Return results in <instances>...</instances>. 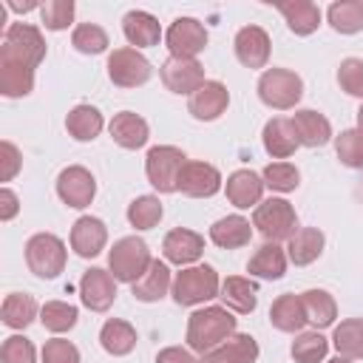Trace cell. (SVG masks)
Masks as SVG:
<instances>
[{"label": "cell", "mask_w": 363, "mask_h": 363, "mask_svg": "<svg viewBox=\"0 0 363 363\" xmlns=\"http://www.w3.org/2000/svg\"><path fill=\"white\" fill-rule=\"evenodd\" d=\"M45 60V37L31 23H11L0 45V94L9 99L34 91L37 65Z\"/></svg>", "instance_id": "6da1fadb"}, {"label": "cell", "mask_w": 363, "mask_h": 363, "mask_svg": "<svg viewBox=\"0 0 363 363\" xmlns=\"http://www.w3.org/2000/svg\"><path fill=\"white\" fill-rule=\"evenodd\" d=\"M235 335V318L227 306H204L196 309L187 318V346L190 352L207 354L216 346H221L224 340H230Z\"/></svg>", "instance_id": "7a4b0ae2"}, {"label": "cell", "mask_w": 363, "mask_h": 363, "mask_svg": "<svg viewBox=\"0 0 363 363\" xmlns=\"http://www.w3.org/2000/svg\"><path fill=\"white\" fill-rule=\"evenodd\" d=\"M221 292V281L218 272L210 264H196V267H184L182 272H176L170 295L179 306H196L204 303L210 298H218Z\"/></svg>", "instance_id": "3957f363"}, {"label": "cell", "mask_w": 363, "mask_h": 363, "mask_svg": "<svg viewBox=\"0 0 363 363\" xmlns=\"http://www.w3.org/2000/svg\"><path fill=\"white\" fill-rule=\"evenodd\" d=\"M150 264H153L150 247H147L139 235H125V238H119V241L111 247V252H108V269H111V275H113L116 281H122V284H136V281L147 272Z\"/></svg>", "instance_id": "277c9868"}, {"label": "cell", "mask_w": 363, "mask_h": 363, "mask_svg": "<svg viewBox=\"0 0 363 363\" xmlns=\"http://www.w3.org/2000/svg\"><path fill=\"white\" fill-rule=\"evenodd\" d=\"M303 96V79L289 68H267L258 77V99L267 108L289 111Z\"/></svg>", "instance_id": "5b68a950"}, {"label": "cell", "mask_w": 363, "mask_h": 363, "mask_svg": "<svg viewBox=\"0 0 363 363\" xmlns=\"http://www.w3.org/2000/svg\"><path fill=\"white\" fill-rule=\"evenodd\" d=\"M252 227L272 244L289 241L301 227H298V213L286 199H267L255 207L252 213Z\"/></svg>", "instance_id": "8992f818"}, {"label": "cell", "mask_w": 363, "mask_h": 363, "mask_svg": "<svg viewBox=\"0 0 363 363\" xmlns=\"http://www.w3.org/2000/svg\"><path fill=\"white\" fill-rule=\"evenodd\" d=\"M68 261V250L62 244V238H57L54 233H37L26 241V264L37 278H57L65 269Z\"/></svg>", "instance_id": "52a82bcc"}, {"label": "cell", "mask_w": 363, "mask_h": 363, "mask_svg": "<svg viewBox=\"0 0 363 363\" xmlns=\"http://www.w3.org/2000/svg\"><path fill=\"white\" fill-rule=\"evenodd\" d=\"M187 164V156L176 145H156L145 156V176L159 193L179 190V173Z\"/></svg>", "instance_id": "ba28073f"}, {"label": "cell", "mask_w": 363, "mask_h": 363, "mask_svg": "<svg viewBox=\"0 0 363 363\" xmlns=\"http://www.w3.org/2000/svg\"><path fill=\"white\" fill-rule=\"evenodd\" d=\"M150 74H153L150 60L142 51L130 48V45L113 48L111 57H108V77L119 88H139L150 79Z\"/></svg>", "instance_id": "9c48e42d"}, {"label": "cell", "mask_w": 363, "mask_h": 363, "mask_svg": "<svg viewBox=\"0 0 363 363\" xmlns=\"http://www.w3.org/2000/svg\"><path fill=\"white\" fill-rule=\"evenodd\" d=\"M207 40H210L207 28L196 17H176L164 31L170 57H182V60H196V54L207 48Z\"/></svg>", "instance_id": "30bf717a"}, {"label": "cell", "mask_w": 363, "mask_h": 363, "mask_svg": "<svg viewBox=\"0 0 363 363\" xmlns=\"http://www.w3.org/2000/svg\"><path fill=\"white\" fill-rule=\"evenodd\" d=\"M57 196L62 199V204H68L74 210H85L96 196V182H94L91 170L82 167V164H71V167L60 170Z\"/></svg>", "instance_id": "8fae6325"}, {"label": "cell", "mask_w": 363, "mask_h": 363, "mask_svg": "<svg viewBox=\"0 0 363 363\" xmlns=\"http://www.w3.org/2000/svg\"><path fill=\"white\" fill-rule=\"evenodd\" d=\"M79 301L91 312H108L116 301V278L111 275V269L102 267L85 269L79 278Z\"/></svg>", "instance_id": "7c38bea8"}, {"label": "cell", "mask_w": 363, "mask_h": 363, "mask_svg": "<svg viewBox=\"0 0 363 363\" xmlns=\"http://www.w3.org/2000/svg\"><path fill=\"white\" fill-rule=\"evenodd\" d=\"M159 77L164 82L167 91L173 94H196L207 79H204V68L199 60H182V57H167L159 68Z\"/></svg>", "instance_id": "4fadbf2b"}, {"label": "cell", "mask_w": 363, "mask_h": 363, "mask_svg": "<svg viewBox=\"0 0 363 363\" xmlns=\"http://www.w3.org/2000/svg\"><path fill=\"white\" fill-rule=\"evenodd\" d=\"M233 48H235V57L244 68H267L272 43L261 26H244V28H238Z\"/></svg>", "instance_id": "5bb4252c"}, {"label": "cell", "mask_w": 363, "mask_h": 363, "mask_svg": "<svg viewBox=\"0 0 363 363\" xmlns=\"http://www.w3.org/2000/svg\"><path fill=\"white\" fill-rule=\"evenodd\" d=\"M179 190L190 199H210L221 190V173H218V167H213L207 162L187 159V164L179 173Z\"/></svg>", "instance_id": "9a60e30c"}, {"label": "cell", "mask_w": 363, "mask_h": 363, "mask_svg": "<svg viewBox=\"0 0 363 363\" xmlns=\"http://www.w3.org/2000/svg\"><path fill=\"white\" fill-rule=\"evenodd\" d=\"M108 244V227L96 216H79L71 227V250L79 258H96Z\"/></svg>", "instance_id": "2e32d148"}, {"label": "cell", "mask_w": 363, "mask_h": 363, "mask_svg": "<svg viewBox=\"0 0 363 363\" xmlns=\"http://www.w3.org/2000/svg\"><path fill=\"white\" fill-rule=\"evenodd\" d=\"M162 252H164V261H170L176 267L196 264L204 252V235H199L196 230H187V227H176L164 235Z\"/></svg>", "instance_id": "e0dca14e"}, {"label": "cell", "mask_w": 363, "mask_h": 363, "mask_svg": "<svg viewBox=\"0 0 363 363\" xmlns=\"http://www.w3.org/2000/svg\"><path fill=\"white\" fill-rule=\"evenodd\" d=\"M227 105H230V91H227V85L218 82V79H207V82L190 96L187 111H190L193 119H199V122H213V119H218V116L227 111Z\"/></svg>", "instance_id": "ac0fdd59"}, {"label": "cell", "mask_w": 363, "mask_h": 363, "mask_svg": "<svg viewBox=\"0 0 363 363\" xmlns=\"http://www.w3.org/2000/svg\"><path fill=\"white\" fill-rule=\"evenodd\" d=\"M264 179L247 167L235 170L227 176V184H224V193L230 199L233 207L238 210H250V207H258L261 204V196H264Z\"/></svg>", "instance_id": "d6986e66"}, {"label": "cell", "mask_w": 363, "mask_h": 363, "mask_svg": "<svg viewBox=\"0 0 363 363\" xmlns=\"http://www.w3.org/2000/svg\"><path fill=\"white\" fill-rule=\"evenodd\" d=\"M122 34L125 40L130 43V48H150V45H159L162 40V26L153 14L142 11V9H133L122 17Z\"/></svg>", "instance_id": "ffe728a7"}, {"label": "cell", "mask_w": 363, "mask_h": 363, "mask_svg": "<svg viewBox=\"0 0 363 363\" xmlns=\"http://www.w3.org/2000/svg\"><path fill=\"white\" fill-rule=\"evenodd\" d=\"M108 130H111V139H113L119 147H125V150H139V147H145L147 139H150L147 122H145L139 113H133V111L116 113V116L111 119Z\"/></svg>", "instance_id": "44dd1931"}, {"label": "cell", "mask_w": 363, "mask_h": 363, "mask_svg": "<svg viewBox=\"0 0 363 363\" xmlns=\"http://www.w3.org/2000/svg\"><path fill=\"white\" fill-rule=\"evenodd\" d=\"M292 128H295V136H298V142L303 147H323L332 139L329 119L320 111H312V108L295 111L292 113Z\"/></svg>", "instance_id": "7402d4cb"}, {"label": "cell", "mask_w": 363, "mask_h": 363, "mask_svg": "<svg viewBox=\"0 0 363 363\" xmlns=\"http://www.w3.org/2000/svg\"><path fill=\"white\" fill-rule=\"evenodd\" d=\"M264 150L272 156V159H289L295 150H298V136H295V128H292V119L286 116H272L267 125H264Z\"/></svg>", "instance_id": "603a6c76"}, {"label": "cell", "mask_w": 363, "mask_h": 363, "mask_svg": "<svg viewBox=\"0 0 363 363\" xmlns=\"http://www.w3.org/2000/svg\"><path fill=\"white\" fill-rule=\"evenodd\" d=\"M286 252H284V247L281 244H272V241H264L255 252H252V258L247 261V272L250 275H255V278H264V281H278V278H284V272H286Z\"/></svg>", "instance_id": "cb8c5ba5"}, {"label": "cell", "mask_w": 363, "mask_h": 363, "mask_svg": "<svg viewBox=\"0 0 363 363\" xmlns=\"http://www.w3.org/2000/svg\"><path fill=\"white\" fill-rule=\"evenodd\" d=\"M170 286H173V281H170L167 264L159 261V258H153V264L147 267V272L136 284H130V292L142 303H156V301H162L170 292Z\"/></svg>", "instance_id": "d4e9b609"}, {"label": "cell", "mask_w": 363, "mask_h": 363, "mask_svg": "<svg viewBox=\"0 0 363 363\" xmlns=\"http://www.w3.org/2000/svg\"><path fill=\"white\" fill-rule=\"evenodd\" d=\"M221 303L238 315H250L255 312L258 306V286L250 281V278H241V275H230L221 281V292H218Z\"/></svg>", "instance_id": "484cf974"}, {"label": "cell", "mask_w": 363, "mask_h": 363, "mask_svg": "<svg viewBox=\"0 0 363 363\" xmlns=\"http://www.w3.org/2000/svg\"><path fill=\"white\" fill-rule=\"evenodd\" d=\"M269 323L278 329V332H286V335H295L306 326V312H303V303H301V295H292V292H284L272 301L269 306Z\"/></svg>", "instance_id": "4316f807"}, {"label": "cell", "mask_w": 363, "mask_h": 363, "mask_svg": "<svg viewBox=\"0 0 363 363\" xmlns=\"http://www.w3.org/2000/svg\"><path fill=\"white\" fill-rule=\"evenodd\" d=\"M258 360V340L252 335H233L213 352L201 354L199 363H255Z\"/></svg>", "instance_id": "83f0119b"}, {"label": "cell", "mask_w": 363, "mask_h": 363, "mask_svg": "<svg viewBox=\"0 0 363 363\" xmlns=\"http://www.w3.org/2000/svg\"><path fill=\"white\" fill-rule=\"evenodd\" d=\"M278 11L284 14L286 26L292 34L298 37H309L318 31L320 26V9L312 0H289V3H278Z\"/></svg>", "instance_id": "f1b7e54d"}, {"label": "cell", "mask_w": 363, "mask_h": 363, "mask_svg": "<svg viewBox=\"0 0 363 363\" xmlns=\"http://www.w3.org/2000/svg\"><path fill=\"white\" fill-rule=\"evenodd\" d=\"M252 238V227L244 216H224L210 227V241L221 250H238L247 247Z\"/></svg>", "instance_id": "f546056e"}, {"label": "cell", "mask_w": 363, "mask_h": 363, "mask_svg": "<svg viewBox=\"0 0 363 363\" xmlns=\"http://www.w3.org/2000/svg\"><path fill=\"white\" fill-rule=\"evenodd\" d=\"M102 128H105V119L94 105H74L65 116V130L77 142H94L102 133Z\"/></svg>", "instance_id": "4dcf8cb0"}, {"label": "cell", "mask_w": 363, "mask_h": 363, "mask_svg": "<svg viewBox=\"0 0 363 363\" xmlns=\"http://www.w3.org/2000/svg\"><path fill=\"white\" fill-rule=\"evenodd\" d=\"M323 244H326V238H323V233H320L318 227H301V230L289 238L286 258H289L295 267H306V264H312V261L320 258Z\"/></svg>", "instance_id": "1f68e13d"}, {"label": "cell", "mask_w": 363, "mask_h": 363, "mask_svg": "<svg viewBox=\"0 0 363 363\" xmlns=\"http://www.w3.org/2000/svg\"><path fill=\"white\" fill-rule=\"evenodd\" d=\"M99 346L113 357H125V354H130L136 349V329L128 320L111 318L99 329Z\"/></svg>", "instance_id": "d6a6232c"}, {"label": "cell", "mask_w": 363, "mask_h": 363, "mask_svg": "<svg viewBox=\"0 0 363 363\" xmlns=\"http://www.w3.org/2000/svg\"><path fill=\"white\" fill-rule=\"evenodd\" d=\"M301 303H303V312H306V323H312L315 332L332 326L335 318H337V303H335V298L326 289H306V292H301Z\"/></svg>", "instance_id": "836d02e7"}, {"label": "cell", "mask_w": 363, "mask_h": 363, "mask_svg": "<svg viewBox=\"0 0 363 363\" xmlns=\"http://www.w3.org/2000/svg\"><path fill=\"white\" fill-rule=\"evenodd\" d=\"M0 318L9 329H26L37 318V301L28 292H11L0 306Z\"/></svg>", "instance_id": "e575fe53"}, {"label": "cell", "mask_w": 363, "mask_h": 363, "mask_svg": "<svg viewBox=\"0 0 363 363\" xmlns=\"http://www.w3.org/2000/svg\"><path fill=\"white\" fill-rule=\"evenodd\" d=\"M332 346L337 349L340 357L357 360L363 357V318H346L335 326Z\"/></svg>", "instance_id": "d590c367"}, {"label": "cell", "mask_w": 363, "mask_h": 363, "mask_svg": "<svg viewBox=\"0 0 363 363\" xmlns=\"http://www.w3.org/2000/svg\"><path fill=\"white\" fill-rule=\"evenodd\" d=\"M326 20L337 34H357V31H363V3L360 0H335L326 11Z\"/></svg>", "instance_id": "8d00e7d4"}, {"label": "cell", "mask_w": 363, "mask_h": 363, "mask_svg": "<svg viewBox=\"0 0 363 363\" xmlns=\"http://www.w3.org/2000/svg\"><path fill=\"white\" fill-rule=\"evenodd\" d=\"M79 320V309L74 303H65V301H45L40 306V323L54 332V335H62V332H71Z\"/></svg>", "instance_id": "74e56055"}, {"label": "cell", "mask_w": 363, "mask_h": 363, "mask_svg": "<svg viewBox=\"0 0 363 363\" xmlns=\"http://www.w3.org/2000/svg\"><path fill=\"white\" fill-rule=\"evenodd\" d=\"M164 216V207L156 196H136L128 204V224L136 230H153Z\"/></svg>", "instance_id": "f35d334b"}, {"label": "cell", "mask_w": 363, "mask_h": 363, "mask_svg": "<svg viewBox=\"0 0 363 363\" xmlns=\"http://www.w3.org/2000/svg\"><path fill=\"white\" fill-rule=\"evenodd\" d=\"M326 352H329V340L320 332H301L289 349L295 363H323Z\"/></svg>", "instance_id": "ab89813d"}, {"label": "cell", "mask_w": 363, "mask_h": 363, "mask_svg": "<svg viewBox=\"0 0 363 363\" xmlns=\"http://www.w3.org/2000/svg\"><path fill=\"white\" fill-rule=\"evenodd\" d=\"M71 45L79 51V54H102L108 51L111 40H108V31L96 23H79L71 34Z\"/></svg>", "instance_id": "60d3db41"}, {"label": "cell", "mask_w": 363, "mask_h": 363, "mask_svg": "<svg viewBox=\"0 0 363 363\" xmlns=\"http://www.w3.org/2000/svg\"><path fill=\"white\" fill-rule=\"evenodd\" d=\"M335 153H337L340 164H346L352 170H363V130L360 128L340 130V136L335 139Z\"/></svg>", "instance_id": "b9f144b4"}, {"label": "cell", "mask_w": 363, "mask_h": 363, "mask_svg": "<svg viewBox=\"0 0 363 363\" xmlns=\"http://www.w3.org/2000/svg\"><path fill=\"white\" fill-rule=\"evenodd\" d=\"M261 179H264V184H267L269 190H275V193H292V190L301 184V173H298V167L289 164V162H269V164L264 167Z\"/></svg>", "instance_id": "7bdbcfd3"}, {"label": "cell", "mask_w": 363, "mask_h": 363, "mask_svg": "<svg viewBox=\"0 0 363 363\" xmlns=\"http://www.w3.org/2000/svg\"><path fill=\"white\" fill-rule=\"evenodd\" d=\"M74 0H48L40 6V20L48 31H62L74 23Z\"/></svg>", "instance_id": "ee69618b"}, {"label": "cell", "mask_w": 363, "mask_h": 363, "mask_svg": "<svg viewBox=\"0 0 363 363\" xmlns=\"http://www.w3.org/2000/svg\"><path fill=\"white\" fill-rule=\"evenodd\" d=\"M3 363H37V349L26 335H11L0 346Z\"/></svg>", "instance_id": "f6af8a7d"}, {"label": "cell", "mask_w": 363, "mask_h": 363, "mask_svg": "<svg viewBox=\"0 0 363 363\" xmlns=\"http://www.w3.org/2000/svg\"><path fill=\"white\" fill-rule=\"evenodd\" d=\"M337 85L349 96H360L363 99V60H357V57L340 60V65H337Z\"/></svg>", "instance_id": "bcb514c9"}, {"label": "cell", "mask_w": 363, "mask_h": 363, "mask_svg": "<svg viewBox=\"0 0 363 363\" xmlns=\"http://www.w3.org/2000/svg\"><path fill=\"white\" fill-rule=\"evenodd\" d=\"M43 363H79V349L65 337H51L43 346Z\"/></svg>", "instance_id": "7dc6e473"}, {"label": "cell", "mask_w": 363, "mask_h": 363, "mask_svg": "<svg viewBox=\"0 0 363 363\" xmlns=\"http://www.w3.org/2000/svg\"><path fill=\"white\" fill-rule=\"evenodd\" d=\"M23 167V156L11 142H0V182H11Z\"/></svg>", "instance_id": "c3c4849f"}, {"label": "cell", "mask_w": 363, "mask_h": 363, "mask_svg": "<svg viewBox=\"0 0 363 363\" xmlns=\"http://www.w3.org/2000/svg\"><path fill=\"white\" fill-rule=\"evenodd\" d=\"M20 210V199L11 187H0V221H11Z\"/></svg>", "instance_id": "681fc988"}, {"label": "cell", "mask_w": 363, "mask_h": 363, "mask_svg": "<svg viewBox=\"0 0 363 363\" xmlns=\"http://www.w3.org/2000/svg\"><path fill=\"white\" fill-rule=\"evenodd\" d=\"M156 363H199L193 357L190 349H182V346H164L159 354H156Z\"/></svg>", "instance_id": "f907efd6"}, {"label": "cell", "mask_w": 363, "mask_h": 363, "mask_svg": "<svg viewBox=\"0 0 363 363\" xmlns=\"http://www.w3.org/2000/svg\"><path fill=\"white\" fill-rule=\"evenodd\" d=\"M6 6H9L11 11H23V14H26V11H31V9H40L37 3H6Z\"/></svg>", "instance_id": "816d5d0a"}, {"label": "cell", "mask_w": 363, "mask_h": 363, "mask_svg": "<svg viewBox=\"0 0 363 363\" xmlns=\"http://www.w3.org/2000/svg\"><path fill=\"white\" fill-rule=\"evenodd\" d=\"M357 128H360V130H363V105H360V108H357Z\"/></svg>", "instance_id": "f5cc1de1"}, {"label": "cell", "mask_w": 363, "mask_h": 363, "mask_svg": "<svg viewBox=\"0 0 363 363\" xmlns=\"http://www.w3.org/2000/svg\"><path fill=\"white\" fill-rule=\"evenodd\" d=\"M329 363H352V360H349V357H340V354H337V357H335V360H329Z\"/></svg>", "instance_id": "db71d44e"}, {"label": "cell", "mask_w": 363, "mask_h": 363, "mask_svg": "<svg viewBox=\"0 0 363 363\" xmlns=\"http://www.w3.org/2000/svg\"><path fill=\"white\" fill-rule=\"evenodd\" d=\"M360 193H363V184H360Z\"/></svg>", "instance_id": "11a10c76"}]
</instances>
